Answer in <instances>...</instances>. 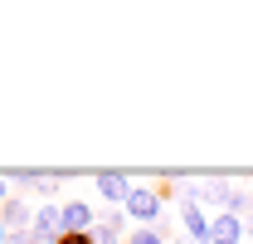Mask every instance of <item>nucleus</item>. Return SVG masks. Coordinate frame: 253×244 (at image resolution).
Here are the masks:
<instances>
[{"mask_svg": "<svg viewBox=\"0 0 253 244\" xmlns=\"http://www.w3.org/2000/svg\"><path fill=\"white\" fill-rule=\"evenodd\" d=\"M136 225H161V210H166V200H161V190L156 185H136L131 195H126V205H122Z\"/></svg>", "mask_w": 253, "mask_h": 244, "instance_id": "f257e3e1", "label": "nucleus"}, {"mask_svg": "<svg viewBox=\"0 0 253 244\" xmlns=\"http://www.w3.org/2000/svg\"><path fill=\"white\" fill-rule=\"evenodd\" d=\"M180 235L190 244H210L214 240V215H205V205H180Z\"/></svg>", "mask_w": 253, "mask_h": 244, "instance_id": "f03ea898", "label": "nucleus"}, {"mask_svg": "<svg viewBox=\"0 0 253 244\" xmlns=\"http://www.w3.org/2000/svg\"><path fill=\"white\" fill-rule=\"evenodd\" d=\"M93 181H97V195H102V200H112L117 210H122V205H126V195L136 190L126 171H93Z\"/></svg>", "mask_w": 253, "mask_h": 244, "instance_id": "7ed1b4c3", "label": "nucleus"}, {"mask_svg": "<svg viewBox=\"0 0 253 244\" xmlns=\"http://www.w3.org/2000/svg\"><path fill=\"white\" fill-rule=\"evenodd\" d=\"M30 235H34V240H44V244H59V235H63V205H39Z\"/></svg>", "mask_w": 253, "mask_h": 244, "instance_id": "20e7f679", "label": "nucleus"}, {"mask_svg": "<svg viewBox=\"0 0 253 244\" xmlns=\"http://www.w3.org/2000/svg\"><path fill=\"white\" fill-rule=\"evenodd\" d=\"M97 215L88 200H63V235H93Z\"/></svg>", "mask_w": 253, "mask_h": 244, "instance_id": "39448f33", "label": "nucleus"}, {"mask_svg": "<svg viewBox=\"0 0 253 244\" xmlns=\"http://www.w3.org/2000/svg\"><path fill=\"white\" fill-rule=\"evenodd\" d=\"M0 220L10 225V235H30V230H34V205L20 200V195H10V200L0 205Z\"/></svg>", "mask_w": 253, "mask_h": 244, "instance_id": "423d86ee", "label": "nucleus"}, {"mask_svg": "<svg viewBox=\"0 0 253 244\" xmlns=\"http://www.w3.org/2000/svg\"><path fill=\"white\" fill-rule=\"evenodd\" d=\"M210 244H249V225H244V215L219 210V215H214V240H210Z\"/></svg>", "mask_w": 253, "mask_h": 244, "instance_id": "0eeeda50", "label": "nucleus"}, {"mask_svg": "<svg viewBox=\"0 0 253 244\" xmlns=\"http://www.w3.org/2000/svg\"><path fill=\"white\" fill-rule=\"evenodd\" d=\"M122 230H126V225H107V220H97V225H93V244H117V240H122Z\"/></svg>", "mask_w": 253, "mask_h": 244, "instance_id": "6e6552de", "label": "nucleus"}, {"mask_svg": "<svg viewBox=\"0 0 253 244\" xmlns=\"http://www.w3.org/2000/svg\"><path fill=\"white\" fill-rule=\"evenodd\" d=\"M126 244H166V235H161L156 225H136V230L126 235Z\"/></svg>", "mask_w": 253, "mask_h": 244, "instance_id": "1a4fd4ad", "label": "nucleus"}, {"mask_svg": "<svg viewBox=\"0 0 253 244\" xmlns=\"http://www.w3.org/2000/svg\"><path fill=\"white\" fill-rule=\"evenodd\" d=\"M59 244H93V235H59Z\"/></svg>", "mask_w": 253, "mask_h": 244, "instance_id": "9d476101", "label": "nucleus"}, {"mask_svg": "<svg viewBox=\"0 0 253 244\" xmlns=\"http://www.w3.org/2000/svg\"><path fill=\"white\" fill-rule=\"evenodd\" d=\"M10 244H44V240H34V235H10Z\"/></svg>", "mask_w": 253, "mask_h": 244, "instance_id": "9b49d317", "label": "nucleus"}, {"mask_svg": "<svg viewBox=\"0 0 253 244\" xmlns=\"http://www.w3.org/2000/svg\"><path fill=\"white\" fill-rule=\"evenodd\" d=\"M0 244H10V225L5 220H0Z\"/></svg>", "mask_w": 253, "mask_h": 244, "instance_id": "f8f14e48", "label": "nucleus"}, {"mask_svg": "<svg viewBox=\"0 0 253 244\" xmlns=\"http://www.w3.org/2000/svg\"><path fill=\"white\" fill-rule=\"evenodd\" d=\"M249 220H253V190H249Z\"/></svg>", "mask_w": 253, "mask_h": 244, "instance_id": "ddd939ff", "label": "nucleus"}, {"mask_svg": "<svg viewBox=\"0 0 253 244\" xmlns=\"http://www.w3.org/2000/svg\"><path fill=\"white\" fill-rule=\"evenodd\" d=\"M175 244H190V240H185V235H180V240H175Z\"/></svg>", "mask_w": 253, "mask_h": 244, "instance_id": "4468645a", "label": "nucleus"}]
</instances>
